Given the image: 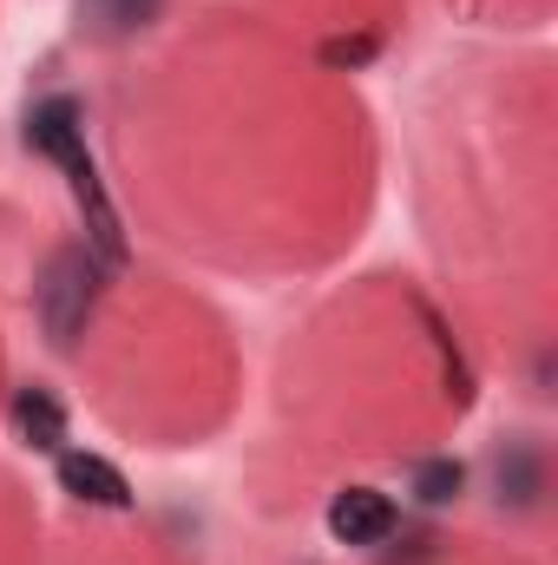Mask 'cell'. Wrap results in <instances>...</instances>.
<instances>
[{
    "mask_svg": "<svg viewBox=\"0 0 558 565\" xmlns=\"http://www.w3.org/2000/svg\"><path fill=\"white\" fill-rule=\"evenodd\" d=\"M26 151H40L66 178V191H73V204L86 217V250H99L112 270H126L132 264V237H126V217H119V204H112V191L99 178V158L86 145V106L73 93L33 99L26 106Z\"/></svg>",
    "mask_w": 558,
    "mask_h": 565,
    "instance_id": "1",
    "label": "cell"
},
{
    "mask_svg": "<svg viewBox=\"0 0 558 565\" xmlns=\"http://www.w3.org/2000/svg\"><path fill=\"white\" fill-rule=\"evenodd\" d=\"M112 277H119V270H112L99 250H86V244H60V250L46 257L33 302H40V329H46L53 349H79V335L93 329V316H99Z\"/></svg>",
    "mask_w": 558,
    "mask_h": 565,
    "instance_id": "2",
    "label": "cell"
},
{
    "mask_svg": "<svg viewBox=\"0 0 558 565\" xmlns=\"http://www.w3.org/2000/svg\"><path fill=\"white\" fill-rule=\"evenodd\" d=\"M395 533H401V507H395L382 487H342V493L329 500V540H335V546L382 553Z\"/></svg>",
    "mask_w": 558,
    "mask_h": 565,
    "instance_id": "3",
    "label": "cell"
},
{
    "mask_svg": "<svg viewBox=\"0 0 558 565\" xmlns=\"http://www.w3.org/2000/svg\"><path fill=\"white\" fill-rule=\"evenodd\" d=\"M53 473H60V487H66L73 500H86V507H112V513H126V507H132V480H126L106 454L60 447V454H53Z\"/></svg>",
    "mask_w": 558,
    "mask_h": 565,
    "instance_id": "4",
    "label": "cell"
},
{
    "mask_svg": "<svg viewBox=\"0 0 558 565\" xmlns=\"http://www.w3.org/2000/svg\"><path fill=\"white\" fill-rule=\"evenodd\" d=\"M7 427H13V440L33 447V454H60V447H66V408H60V395L40 388V382L13 388V402H7Z\"/></svg>",
    "mask_w": 558,
    "mask_h": 565,
    "instance_id": "5",
    "label": "cell"
},
{
    "mask_svg": "<svg viewBox=\"0 0 558 565\" xmlns=\"http://www.w3.org/2000/svg\"><path fill=\"white\" fill-rule=\"evenodd\" d=\"M493 487H500V507L533 513L539 493H546V454H539L533 440H506L500 460H493Z\"/></svg>",
    "mask_w": 558,
    "mask_h": 565,
    "instance_id": "6",
    "label": "cell"
},
{
    "mask_svg": "<svg viewBox=\"0 0 558 565\" xmlns=\"http://www.w3.org/2000/svg\"><path fill=\"white\" fill-rule=\"evenodd\" d=\"M408 493H415L420 507H453V500L466 493V467H460L453 454L415 460V467H408Z\"/></svg>",
    "mask_w": 558,
    "mask_h": 565,
    "instance_id": "7",
    "label": "cell"
},
{
    "mask_svg": "<svg viewBox=\"0 0 558 565\" xmlns=\"http://www.w3.org/2000/svg\"><path fill=\"white\" fill-rule=\"evenodd\" d=\"M420 322H427V335H433V349H440V375H447V395H453V408H473V369H466V355H460V342L447 335V322L427 309V302H415Z\"/></svg>",
    "mask_w": 558,
    "mask_h": 565,
    "instance_id": "8",
    "label": "cell"
},
{
    "mask_svg": "<svg viewBox=\"0 0 558 565\" xmlns=\"http://www.w3.org/2000/svg\"><path fill=\"white\" fill-rule=\"evenodd\" d=\"M99 33H139L158 20V0H79Z\"/></svg>",
    "mask_w": 558,
    "mask_h": 565,
    "instance_id": "9",
    "label": "cell"
},
{
    "mask_svg": "<svg viewBox=\"0 0 558 565\" xmlns=\"http://www.w3.org/2000/svg\"><path fill=\"white\" fill-rule=\"evenodd\" d=\"M375 53H382L375 33H329V40L315 46V60H322L329 73H362V66H375Z\"/></svg>",
    "mask_w": 558,
    "mask_h": 565,
    "instance_id": "10",
    "label": "cell"
}]
</instances>
